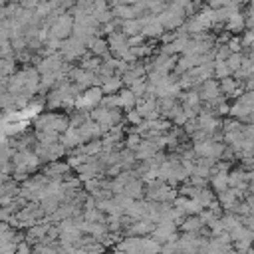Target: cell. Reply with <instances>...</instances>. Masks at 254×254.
Here are the masks:
<instances>
[{"label": "cell", "mask_w": 254, "mask_h": 254, "mask_svg": "<svg viewBox=\"0 0 254 254\" xmlns=\"http://www.w3.org/2000/svg\"><path fill=\"white\" fill-rule=\"evenodd\" d=\"M87 48H89V52H91L93 56H98V58H107V56H109V44H107V40H104L102 36L91 38V42L87 44Z\"/></svg>", "instance_id": "cell-6"}, {"label": "cell", "mask_w": 254, "mask_h": 254, "mask_svg": "<svg viewBox=\"0 0 254 254\" xmlns=\"http://www.w3.org/2000/svg\"><path fill=\"white\" fill-rule=\"evenodd\" d=\"M199 95H201V100H207L209 104L216 102L218 98H222V91H220V84H218V82H214V80H207V82H203V85H201V91H199Z\"/></svg>", "instance_id": "cell-5"}, {"label": "cell", "mask_w": 254, "mask_h": 254, "mask_svg": "<svg viewBox=\"0 0 254 254\" xmlns=\"http://www.w3.org/2000/svg\"><path fill=\"white\" fill-rule=\"evenodd\" d=\"M147 2L149 0H127V4H143L145 8H147Z\"/></svg>", "instance_id": "cell-20"}, {"label": "cell", "mask_w": 254, "mask_h": 254, "mask_svg": "<svg viewBox=\"0 0 254 254\" xmlns=\"http://www.w3.org/2000/svg\"><path fill=\"white\" fill-rule=\"evenodd\" d=\"M102 100H104L102 87H89V89L85 91V95H82V100H78V104L82 102V104L87 106V107H95L98 104H102Z\"/></svg>", "instance_id": "cell-7"}, {"label": "cell", "mask_w": 254, "mask_h": 254, "mask_svg": "<svg viewBox=\"0 0 254 254\" xmlns=\"http://www.w3.org/2000/svg\"><path fill=\"white\" fill-rule=\"evenodd\" d=\"M218 84H220L222 95H238V80L225 78V80H218Z\"/></svg>", "instance_id": "cell-12"}, {"label": "cell", "mask_w": 254, "mask_h": 254, "mask_svg": "<svg viewBox=\"0 0 254 254\" xmlns=\"http://www.w3.org/2000/svg\"><path fill=\"white\" fill-rule=\"evenodd\" d=\"M12 2V0H0V6H8Z\"/></svg>", "instance_id": "cell-21"}, {"label": "cell", "mask_w": 254, "mask_h": 254, "mask_svg": "<svg viewBox=\"0 0 254 254\" xmlns=\"http://www.w3.org/2000/svg\"><path fill=\"white\" fill-rule=\"evenodd\" d=\"M121 32H123L127 38L139 36L141 32H143V24H141L139 18H133V20H121Z\"/></svg>", "instance_id": "cell-8"}, {"label": "cell", "mask_w": 254, "mask_h": 254, "mask_svg": "<svg viewBox=\"0 0 254 254\" xmlns=\"http://www.w3.org/2000/svg\"><path fill=\"white\" fill-rule=\"evenodd\" d=\"M117 100H119V109H125V111H131L137 106V98L131 89H121L117 93Z\"/></svg>", "instance_id": "cell-9"}, {"label": "cell", "mask_w": 254, "mask_h": 254, "mask_svg": "<svg viewBox=\"0 0 254 254\" xmlns=\"http://www.w3.org/2000/svg\"><path fill=\"white\" fill-rule=\"evenodd\" d=\"M60 54L66 58V60H78V58H84L85 56V44L80 42L78 38L70 36L68 40L62 42V48H60Z\"/></svg>", "instance_id": "cell-3"}, {"label": "cell", "mask_w": 254, "mask_h": 254, "mask_svg": "<svg viewBox=\"0 0 254 254\" xmlns=\"http://www.w3.org/2000/svg\"><path fill=\"white\" fill-rule=\"evenodd\" d=\"M201 227H203V222H201L199 216H190V218H187V222L183 225V229H185V231H190V233H193V231H199Z\"/></svg>", "instance_id": "cell-16"}, {"label": "cell", "mask_w": 254, "mask_h": 254, "mask_svg": "<svg viewBox=\"0 0 254 254\" xmlns=\"http://www.w3.org/2000/svg\"><path fill=\"white\" fill-rule=\"evenodd\" d=\"M141 141H143V137H141L139 133H129V135H127V139H125V147L135 153V151L139 149Z\"/></svg>", "instance_id": "cell-14"}, {"label": "cell", "mask_w": 254, "mask_h": 254, "mask_svg": "<svg viewBox=\"0 0 254 254\" xmlns=\"http://www.w3.org/2000/svg\"><path fill=\"white\" fill-rule=\"evenodd\" d=\"M127 121L135 123V125H141V123H143V115H141L137 109H131V111H127Z\"/></svg>", "instance_id": "cell-17"}, {"label": "cell", "mask_w": 254, "mask_h": 254, "mask_svg": "<svg viewBox=\"0 0 254 254\" xmlns=\"http://www.w3.org/2000/svg\"><path fill=\"white\" fill-rule=\"evenodd\" d=\"M74 24H76V20H74V16H72V12H66V14H62V16H58V20L50 26V36L52 38H58V40H68L70 36H72V32H74Z\"/></svg>", "instance_id": "cell-2"}, {"label": "cell", "mask_w": 254, "mask_h": 254, "mask_svg": "<svg viewBox=\"0 0 254 254\" xmlns=\"http://www.w3.org/2000/svg\"><path fill=\"white\" fill-rule=\"evenodd\" d=\"M139 20H141V24H143V32H141V34H143L145 38H161V36H163L165 28L161 26V22L157 20L155 14H149V12H147V14L141 16Z\"/></svg>", "instance_id": "cell-4"}, {"label": "cell", "mask_w": 254, "mask_h": 254, "mask_svg": "<svg viewBox=\"0 0 254 254\" xmlns=\"http://www.w3.org/2000/svg\"><path fill=\"white\" fill-rule=\"evenodd\" d=\"M121 85H123V80L119 76H113L102 84V91H104V95H115L121 91Z\"/></svg>", "instance_id": "cell-11"}, {"label": "cell", "mask_w": 254, "mask_h": 254, "mask_svg": "<svg viewBox=\"0 0 254 254\" xmlns=\"http://www.w3.org/2000/svg\"><path fill=\"white\" fill-rule=\"evenodd\" d=\"M157 20L161 22V26L165 30H175V28H181L187 22V14H185L183 8H179V6L169 2V6L157 16Z\"/></svg>", "instance_id": "cell-1"}, {"label": "cell", "mask_w": 254, "mask_h": 254, "mask_svg": "<svg viewBox=\"0 0 254 254\" xmlns=\"http://www.w3.org/2000/svg\"><path fill=\"white\" fill-rule=\"evenodd\" d=\"M244 18H246V26L254 28V4L248 6V10L244 12Z\"/></svg>", "instance_id": "cell-18"}, {"label": "cell", "mask_w": 254, "mask_h": 254, "mask_svg": "<svg viewBox=\"0 0 254 254\" xmlns=\"http://www.w3.org/2000/svg\"><path fill=\"white\" fill-rule=\"evenodd\" d=\"M242 62H244V58H242L240 54H231V58L227 60V64H229L231 72H238V70H240V66H242Z\"/></svg>", "instance_id": "cell-15"}, {"label": "cell", "mask_w": 254, "mask_h": 254, "mask_svg": "<svg viewBox=\"0 0 254 254\" xmlns=\"http://www.w3.org/2000/svg\"><path fill=\"white\" fill-rule=\"evenodd\" d=\"M250 177L242 171V169H234L233 173H229V189H236V190H242L246 189V181Z\"/></svg>", "instance_id": "cell-10"}, {"label": "cell", "mask_w": 254, "mask_h": 254, "mask_svg": "<svg viewBox=\"0 0 254 254\" xmlns=\"http://www.w3.org/2000/svg\"><path fill=\"white\" fill-rule=\"evenodd\" d=\"M227 46L231 48V52H233V54H238V50H240V46H242V40L233 38V40H229V44H227Z\"/></svg>", "instance_id": "cell-19"}, {"label": "cell", "mask_w": 254, "mask_h": 254, "mask_svg": "<svg viewBox=\"0 0 254 254\" xmlns=\"http://www.w3.org/2000/svg\"><path fill=\"white\" fill-rule=\"evenodd\" d=\"M231 68H229V64L227 62H214V78L216 80H225V78H231Z\"/></svg>", "instance_id": "cell-13"}]
</instances>
